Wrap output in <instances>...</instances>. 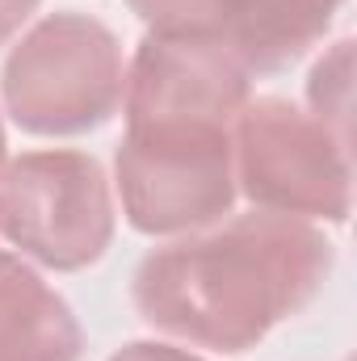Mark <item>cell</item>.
Listing matches in <instances>:
<instances>
[{
	"instance_id": "1",
	"label": "cell",
	"mask_w": 357,
	"mask_h": 361,
	"mask_svg": "<svg viewBox=\"0 0 357 361\" xmlns=\"http://www.w3.org/2000/svg\"><path fill=\"white\" fill-rule=\"evenodd\" d=\"M332 273V240L277 210H248L152 248L131 281L147 328L214 353H248Z\"/></svg>"
},
{
	"instance_id": "2",
	"label": "cell",
	"mask_w": 357,
	"mask_h": 361,
	"mask_svg": "<svg viewBox=\"0 0 357 361\" xmlns=\"http://www.w3.org/2000/svg\"><path fill=\"white\" fill-rule=\"evenodd\" d=\"M236 122L219 118H135L118 143L122 214L143 235H185L231 214Z\"/></svg>"
},
{
	"instance_id": "3",
	"label": "cell",
	"mask_w": 357,
	"mask_h": 361,
	"mask_svg": "<svg viewBox=\"0 0 357 361\" xmlns=\"http://www.w3.org/2000/svg\"><path fill=\"white\" fill-rule=\"evenodd\" d=\"M126 89L122 42L89 13L42 17L8 55L0 92L13 122L30 135L63 139L101 130Z\"/></svg>"
},
{
	"instance_id": "4",
	"label": "cell",
	"mask_w": 357,
	"mask_h": 361,
	"mask_svg": "<svg viewBox=\"0 0 357 361\" xmlns=\"http://www.w3.org/2000/svg\"><path fill=\"white\" fill-rule=\"evenodd\" d=\"M236 143V189L257 210L294 219L345 223L353 210V164L341 143L311 109L286 97H248L231 126Z\"/></svg>"
},
{
	"instance_id": "5",
	"label": "cell",
	"mask_w": 357,
	"mask_h": 361,
	"mask_svg": "<svg viewBox=\"0 0 357 361\" xmlns=\"http://www.w3.org/2000/svg\"><path fill=\"white\" fill-rule=\"evenodd\" d=\"M0 235L30 261L72 273L114 240V197L89 152H25L0 169Z\"/></svg>"
},
{
	"instance_id": "6",
	"label": "cell",
	"mask_w": 357,
	"mask_h": 361,
	"mask_svg": "<svg viewBox=\"0 0 357 361\" xmlns=\"http://www.w3.org/2000/svg\"><path fill=\"white\" fill-rule=\"evenodd\" d=\"M248 68L214 34L147 30L126 63L122 114L135 118H219L236 122L248 105Z\"/></svg>"
},
{
	"instance_id": "7",
	"label": "cell",
	"mask_w": 357,
	"mask_h": 361,
	"mask_svg": "<svg viewBox=\"0 0 357 361\" xmlns=\"http://www.w3.org/2000/svg\"><path fill=\"white\" fill-rule=\"evenodd\" d=\"M345 0H210V34L248 72H286L324 42Z\"/></svg>"
},
{
	"instance_id": "8",
	"label": "cell",
	"mask_w": 357,
	"mask_h": 361,
	"mask_svg": "<svg viewBox=\"0 0 357 361\" xmlns=\"http://www.w3.org/2000/svg\"><path fill=\"white\" fill-rule=\"evenodd\" d=\"M85 332L68 298L13 252H0V361H80Z\"/></svg>"
},
{
	"instance_id": "9",
	"label": "cell",
	"mask_w": 357,
	"mask_h": 361,
	"mask_svg": "<svg viewBox=\"0 0 357 361\" xmlns=\"http://www.w3.org/2000/svg\"><path fill=\"white\" fill-rule=\"evenodd\" d=\"M307 105L341 143H349V122H353V38L332 42L324 51V59L311 68Z\"/></svg>"
},
{
	"instance_id": "10",
	"label": "cell",
	"mask_w": 357,
	"mask_h": 361,
	"mask_svg": "<svg viewBox=\"0 0 357 361\" xmlns=\"http://www.w3.org/2000/svg\"><path fill=\"white\" fill-rule=\"evenodd\" d=\"M109 361H202L193 353H185L177 345H156V341H139V345H126L118 349Z\"/></svg>"
},
{
	"instance_id": "11",
	"label": "cell",
	"mask_w": 357,
	"mask_h": 361,
	"mask_svg": "<svg viewBox=\"0 0 357 361\" xmlns=\"http://www.w3.org/2000/svg\"><path fill=\"white\" fill-rule=\"evenodd\" d=\"M42 0H0V47L34 17V8H38Z\"/></svg>"
},
{
	"instance_id": "12",
	"label": "cell",
	"mask_w": 357,
	"mask_h": 361,
	"mask_svg": "<svg viewBox=\"0 0 357 361\" xmlns=\"http://www.w3.org/2000/svg\"><path fill=\"white\" fill-rule=\"evenodd\" d=\"M0 169H4V126H0Z\"/></svg>"
}]
</instances>
